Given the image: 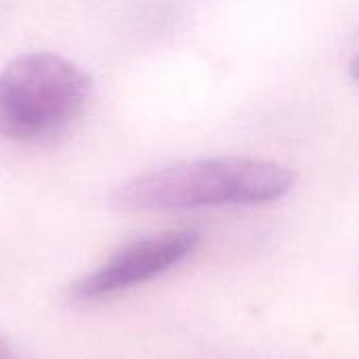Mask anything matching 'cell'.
<instances>
[{
	"label": "cell",
	"instance_id": "cell-1",
	"mask_svg": "<svg viewBox=\"0 0 359 359\" xmlns=\"http://www.w3.org/2000/svg\"><path fill=\"white\" fill-rule=\"evenodd\" d=\"M297 175L259 158H202L143 172L109 196V206L126 212L189 210L206 206H252L284 198Z\"/></svg>",
	"mask_w": 359,
	"mask_h": 359
},
{
	"label": "cell",
	"instance_id": "cell-2",
	"mask_svg": "<svg viewBox=\"0 0 359 359\" xmlns=\"http://www.w3.org/2000/svg\"><path fill=\"white\" fill-rule=\"evenodd\" d=\"M90 78L55 53H23L0 72V135L40 139L65 128L86 107Z\"/></svg>",
	"mask_w": 359,
	"mask_h": 359
},
{
	"label": "cell",
	"instance_id": "cell-3",
	"mask_svg": "<svg viewBox=\"0 0 359 359\" xmlns=\"http://www.w3.org/2000/svg\"><path fill=\"white\" fill-rule=\"evenodd\" d=\"M200 242L196 229L162 231L135 240L111 255L101 267L80 276L67 290L72 305L103 301L133 286L145 284L189 257Z\"/></svg>",
	"mask_w": 359,
	"mask_h": 359
},
{
	"label": "cell",
	"instance_id": "cell-4",
	"mask_svg": "<svg viewBox=\"0 0 359 359\" xmlns=\"http://www.w3.org/2000/svg\"><path fill=\"white\" fill-rule=\"evenodd\" d=\"M0 359H13L11 351H8V347L4 345V341H2V339H0Z\"/></svg>",
	"mask_w": 359,
	"mask_h": 359
}]
</instances>
